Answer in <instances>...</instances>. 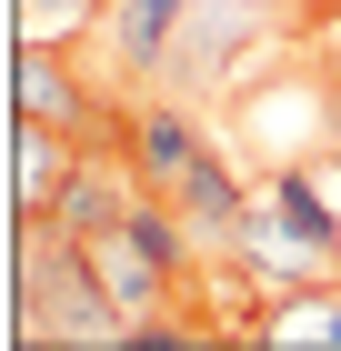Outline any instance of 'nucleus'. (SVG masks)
Segmentation results:
<instances>
[{"instance_id":"nucleus-7","label":"nucleus","mask_w":341,"mask_h":351,"mask_svg":"<svg viewBox=\"0 0 341 351\" xmlns=\"http://www.w3.org/2000/svg\"><path fill=\"white\" fill-rule=\"evenodd\" d=\"M191 0H110V60H121V90H161V60H171V30H181Z\"/></svg>"},{"instance_id":"nucleus-3","label":"nucleus","mask_w":341,"mask_h":351,"mask_svg":"<svg viewBox=\"0 0 341 351\" xmlns=\"http://www.w3.org/2000/svg\"><path fill=\"white\" fill-rule=\"evenodd\" d=\"M10 110H21V121H60V131L121 151V110L131 101H110V90L91 81V51H80V40H21V51H10Z\"/></svg>"},{"instance_id":"nucleus-6","label":"nucleus","mask_w":341,"mask_h":351,"mask_svg":"<svg viewBox=\"0 0 341 351\" xmlns=\"http://www.w3.org/2000/svg\"><path fill=\"white\" fill-rule=\"evenodd\" d=\"M261 351H341V271H311V281H281L251 322Z\"/></svg>"},{"instance_id":"nucleus-1","label":"nucleus","mask_w":341,"mask_h":351,"mask_svg":"<svg viewBox=\"0 0 341 351\" xmlns=\"http://www.w3.org/2000/svg\"><path fill=\"white\" fill-rule=\"evenodd\" d=\"M10 341L21 351H121L131 341V322L101 291L91 251L60 241L51 221H21V311H10Z\"/></svg>"},{"instance_id":"nucleus-10","label":"nucleus","mask_w":341,"mask_h":351,"mask_svg":"<svg viewBox=\"0 0 341 351\" xmlns=\"http://www.w3.org/2000/svg\"><path fill=\"white\" fill-rule=\"evenodd\" d=\"M311 60H321V90L341 101V30H321V40H311Z\"/></svg>"},{"instance_id":"nucleus-4","label":"nucleus","mask_w":341,"mask_h":351,"mask_svg":"<svg viewBox=\"0 0 341 351\" xmlns=\"http://www.w3.org/2000/svg\"><path fill=\"white\" fill-rule=\"evenodd\" d=\"M121 161H131L141 191H161V201H181V181L201 161H221L201 131V101H181V90H141L131 110H121Z\"/></svg>"},{"instance_id":"nucleus-2","label":"nucleus","mask_w":341,"mask_h":351,"mask_svg":"<svg viewBox=\"0 0 341 351\" xmlns=\"http://www.w3.org/2000/svg\"><path fill=\"white\" fill-rule=\"evenodd\" d=\"M271 40H301L281 0H191L181 30H171V60H161V90H181V101H231V90L261 81Z\"/></svg>"},{"instance_id":"nucleus-9","label":"nucleus","mask_w":341,"mask_h":351,"mask_svg":"<svg viewBox=\"0 0 341 351\" xmlns=\"http://www.w3.org/2000/svg\"><path fill=\"white\" fill-rule=\"evenodd\" d=\"M291 10V30H301V40H321V30H341V0H281Z\"/></svg>"},{"instance_id":"nucleus-8","label":"nucleus","mask_w":341,"mask_h":351,"mask_svg":"<svg viewBox=\"0 0 341 351\" xmlns=\"http://www.w3.org/2000/svg\"><path fill=\"white\" fill-rule=\"evenodd\" d=\"M91 21H110V0H21V40H91Z\"/></svg>"},{"instance_id":"nucleus-5","label":"nucleus","mask_w":341,"mask_h":351,"mask_svg":"<svg viewBox=\"0 0 341 351\" xmlns=\"http://www.w3.org/2000/svg\"><path fill=\"white\" fill-rule=\"evenodd\" d=\"M80 151H91L80 131L10 110V221H51V201L71 191V171H80Z\"/></svg>"}]
</instances>
